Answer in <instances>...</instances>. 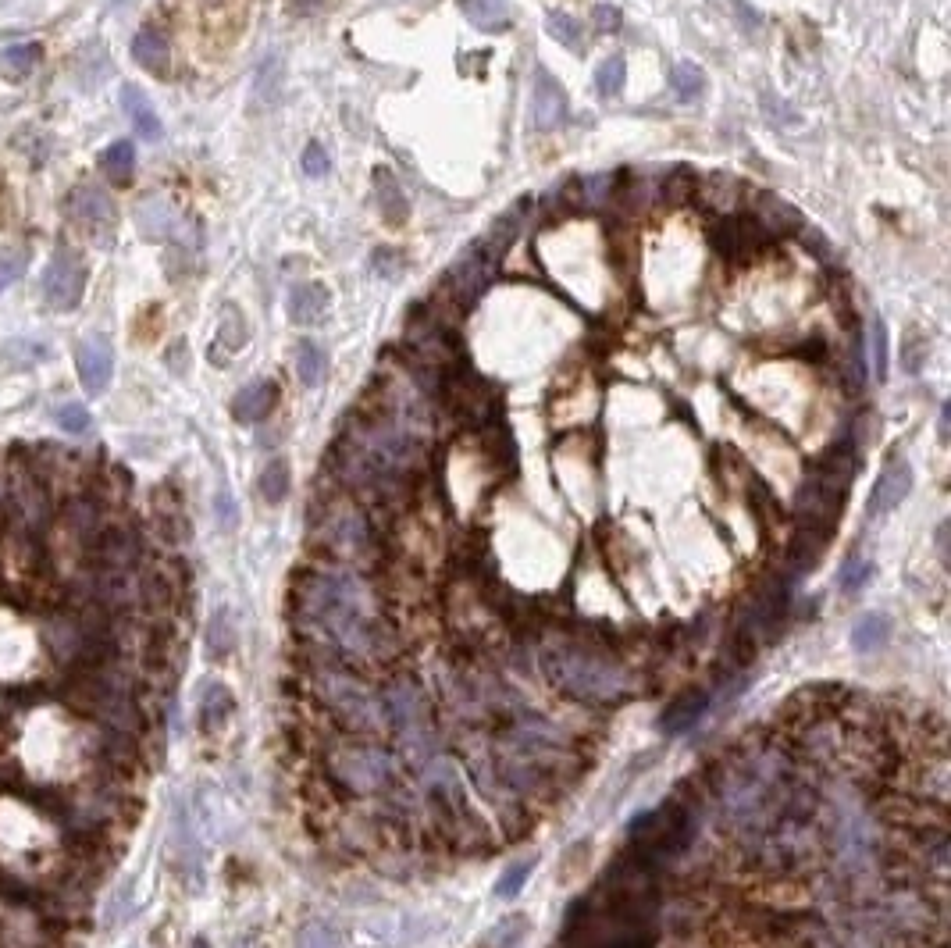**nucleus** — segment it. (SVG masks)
Wrapping results in <instances>:
<instances>
[{
  "mask_svg": "<svg viewBox=\"0 0 951 948\" xmlns=\"http://www.w3.org/2000/svg\"><path fill=\"white\" fill-rule=\"evenodd\" d=\"M289 606L300 635L328 660H371L389 638L364 578L342 567H314L296 574Z\"/></svg>",
  "mask_w": 951,
  "mask_h": 948,
  "instance_id": "obj_1",
  "label": "nucleus"
},
{
  "mask_svg": "<svg viewBox=\"0 0 951 948\" xmlns=\"http://www.w3.org/2000/svg\"><path fill=\"white\" fill-rule=\"evenodd\" d=\"M549 685L578 703H620L631 695V674L606 646L592 638H556L542 653Z\"/></svg>",
  "mask_w": 951,
  "mask_h": 948,
  "instance_id": "obj_2",
  "label": "nucleus"
},
{
  "mask_svg": "<svg viewBox=\"0 0 951 948\" xmlns=\"http://www.w3.org/2000/svg\"><path fill=\"white\" fill-rule=\"evenodd\" d=\"M317 695H321L325 710L339 720L342 728L360 731V735H371V731L385 728L382 699H378L371 688L360 685L353 674L325 667V674L317 678Z\"/></svg>",
  "mask_w": 951,
  "mask_h": 948,
  "instance_id": "obj_3",
  "label": "nucleus"
},
{
  "mask_svg": "<svg viewBox=\"0 0 951 948\" xmlns=\"http://www.w3.org/2000/svg\"><path fill=\"white\" fill-rule=\"evenodd\" d=\"M328 774L335 785H342L353 795H371L392 785L396 777V763L385 749L374 745H346L328 756Z\"/></svg>",
  "mask_w": 951,
  "mask_h": 948,
  "instance_id": "obj_4",
  "label": "nucleus"
},
{
  "mask_svg": "<svg viewBox=\"0 0 951 948\" xmlns=\"http://www.w3.org/2000/svg\"><path fill=\"white\" fill-rule=\"evenodd\" d=\"M65 214L75 229L97 246H107L118 232V207H114L111 193L97 182H79L72 186L65 200Z\"/></svg>",
  "mask_w": 951,
  "mask_h": 948,
  "instance_id": "obj_5",
  "label": "nucleus"
},
{
  "mask_svg": "<svg viewBox=\"0 0 951 948\" xmlns=\"http://www.w3.org/2000/svg\"><path fill=\"white\" fill-rule=\"evenodd\" d=\"M86 278H90L86 261L75 250L61 246L43 268V300L61 314L75 311L82 303V293H86Z\"/></svg>",
  "mask_w": 951,
  "mask_h": 948,
  "instance_id": "obj_6",
  "label": "nucleus"
},
{
  "mask_svg": "<svg viewBox=\"0 0 951 948\" xmlns=\"http://www.w3.org/2000/svg\"><path fill=\"white\" fill-rule=\"evenodd\" d=\"M499 257L503 254H499L496 246L488 243V239H481V243H474L471 250H464V257L446 271L442 289H446L460 307H467V303H474L481 293H485L488 278H492V271H496Z\"/></svg>",
  "mask_w": 951,
  "mask_h": 948,
  "instance_id": "obj_7",
  "label": "nucleus"
},
{
  "mask_svg": "<svg viewBox=\"0 0 951 948\" xmlns=\"http://www.w3.org/2000/svg\"><path fill=\"white\" fill-rule=\"evenodd\" d=\"M321 542L342 560H357L371 549V524L353 503H332L321 517Z\"/></svg>",
  "mask_w": 951,
  "mask_h": 948,
  "instance_id": "obj_8",
  "label": "nucleus"
},
{
  "mask_svg": "<svg viewBox=\"0 0 951 948\" xmlns=\"http://www.w3.org/2000/svg\"><path fill=\"white\" fill-rule=\"evenodd\" d=\"M709 239H713V250L720 257L741 261V257H752V250L763 246L770 236L752 218H720L713 225V232H709Z\"/></svg>",
  "mask_w": 951,
  "mask_h": 948,
  "instance_id": "obj_9",
  "label": "nucleus"
},
{
  "mask_svg": "<svg viewBox=\"0 0 951 948\" xmlns=\"http://www.w3.org/2000/svg\"><path fill=\"white\" fill-rule=\"evenodd\" d=\"M75 368H79V382L90 396H100L114 375V350L104 336H86L75 350Z\"/></svg>",
  "mask_w": 951,
  "mask_h": 948,
  "instance_id": "obj_10",
  "label": "nucleus"
},
{
  "mask_svg": "<svg viewBox=\"0 0 951 948\" xmlns=\"http://www.w3.org/2000/svg\"><path fill=\"white\" fill-rule=\"evenodd\" d=\"M909 489H912V467L905 464L902 457L887 460V467L880 471L877 485H873V492H870V507H866L870 510V517L891 514V510L909 496Z\"/></svg>",
  "mask_w": 951,
  "mask_h": 948,
  "instance_id": "obj_11",
  "label": "nucleus"
},
{
  "mask_svg": "<svg viewBox=\"0 0 951 948\" xmlns=\"http://www.w3.org/2000/svg\"><path fill=\"white\" fill-rule=\"evenodd\" d=\"M531 118L538 129H556L567 118V97H563L560 82L553 75L538 68L535 72V90H531Z\"/></svg>",
  "mask_w": 951,
  "mask_h": 948,
  "instance_id": "obj_12",
  "label": "nucleus"
},
{
  "mask_svg": "<svg viewBox=\"0 0 951 948\" xmlns=\"http://www.w3.org/2000/svg\"><path fill=\"white\" fill-rule=\"evenodd\" d=\"M136 229L150 243H164V239L182 232V214L168 204L164 197H150L136 207Z\"/></svg>",
  "mask_w": 951,
  "mask_h": 948,
  "instance_id": "obj_13",
  "label": "nucleus"
},
{
  "mask_svg": "<svg viewBox=\"0 0 951 948\" xmlns=\"http://www.w3.org/2000/svg\"><path fill=\"white\" fill-rule=\"evenodd\" d=\"M706 710H709V692L688 688V692H681L677 699H670V706L663 710V720H659V728L667 731V735H684V731H691L699 724Z\"/></svg>",
  "mask_w": 951,
  "mask_h": 948,
  "instance_id": "obj_14",
  "label": "nucleus"
},
{
  "mask_svg": "<svg viewBox=\"0 0 951 948\" xmlns=\"http://www.w3.org/2000/svg\"><path fill=\"white\" fill-rule=\"evenodd\" d=\"M122 111H125V118L132 122V129H136L139 139L157 143V139L164 136V125H161V118H157L150 97L139 90V86H132V82H125V86H122Z\"/></svg>",
  "mask_w": 951,
  "mask_h": 948,
  "instance_id": "obj_15",
  "label": "nucleus"
},
{
  "mask_svg": "<svg viewBox=\"0 0 951 948\" xmlns=\"http://www.w3.org/2000/svg\"><path fill=\"white\" fill-rule=\"evenodd\" d=\"M43 65V43L22 40L0 47V79L4 82H25L29 75H36V68Z\"/></svg>",
  "mask_w": 951,
  "mask_h": 948,
  "instance_id": "obj_16",
  "label": "nucleus"
},
{
  "mask_svg": "<svg viewBox=\"0 0 951 948\" xmlns=\"http://www.w3.org/2000/svg\"><path fill=\"white\" fill-rule=\"evenodd\" d=\"M278 403V385L275 382H250L246 389H239V396L232 400V414L243 425H257L275 410Z\"/></svg>",
  "mask_w": 951,
  "mask_h": 948,
  "instance_id": "obj_17",
  "label": "nucleus"
},
{
  "mask_svg": "<svg viewBox=\"0 0 951 948\" xmlns=\"http://www.w3.org/2000/svg\"><path fill=\"white\" fill-rule=\"evenodd\" d=\"M328 307H332V293L321 282H300L289 293V318L296 325H317L328 314Z\"/></svg>",
  "mask_w": 951,
  "mask_h": 948,
  "instance_id": "obj_18",
  "label": "nucleus"
},
{
  "mask_svg": "<svg viewBox=\"0 0 951 948\" xmlns=\"http://www.w3.org/2000/svg\"><path fill=\"white\" fill-rule=\"evenodd\" d=\"M752 221H756L766 236L791 232V229H798V225H802V218H798L795 207L784 204V200L773 197V193H759V197L752 200Z\"/></svg>",
  "mask_w": 951,
  "mask_h": 948,
  "instance_id": "obj_19",
  "label": "nucleus"
},
{
  "mask_svg": "<svg viewBox=\"0 0 951 948\" xmlns=\"http://www.w3.org/2000/svg\"><path fill=\"white\" fill-rule=\"evenodd\" d=\"M132 58H136V65L147 68V72L164 75L168 72V61H171L168 36H164L161 29H154V25L139 29V33L132 36Z\"/></svg>",
  "mask_w": 951,
  "mask_h": 948,
  "instance_id": "obj_20",
  "label": "nucleus"
},
{
  "mask_svg": "<svg viewBox=\"0 0 951 948\" xmlns=\"http://www.w3.org/2000/svg\"><path fill=\"white\" fill-rule=\"evenodd\" d=\"M232 713H236V695H232V688L221 685V681L204 685V692H200V724H204V731H218Z\"/></svg>",
  "mask_w": 951,
  "mask_h": 948,
  "instance_id": "obj_21",
  "label": "nucleus"
},
{
  "mask_svg": "<svg viewBox=\"0 0 951 948\" xmlns=\"http://www.w3.org/2000/svg\"><path fill=\"white\" fill-rule=\"evenodd\" d=\"M887 638H891V621H887V613H862L859 621L852 624V649L855 653H880V649L887 646Z\"/></svg>",
  "mask_w": 951,
  "mask_h": 948,
  "instance_id": "obj_22",
  "label": "nucleus"
},
{
  "mask_svg": "<svg viewBox=\"0 0 951 948\" xmlns=\"http://www.w3.org/2000/svg\"><path fill=\"white\" fill-rule=\"evenodd\" d=\"M232 653H236V621L228 606H218L207 621V656L214 663H225Z\"/></svg>",
  "mask_w": 951,
  "mask_h": 948,
  "instance_id": "obj_23",
  "label": "nucleus"
},
{
  "mask_svg": "<svg viewBox=\"0 0 951 948\" xmlns=\"http://www.w3.org/2000/svg\"><path fill=\"white\" fill-rule=\"evenodd\" d=\"M460 11L478 25L481 33H496L510 25V4L506 0H460Z\"/></svg>",
  "mask_w": 951,
  "mask_h": 948,
  "instance_id": "obj_24",
  "label": "nucleus"
},
{
  "mask_svg": "<svg viewBox=\"0 0 951 948\" xmlns=\"http://www.w3.org/2000/svg\"><path fill=\"white\" fill-rule=\"evenodd\" d=\"M528 934H531V920L521 913H513V916H503L474 948H521Z\"/></svg>",
  "mask_w": 951,
  "mask_h": 948,
  "instance_id": "obj_25",
  "label": "nucleus"
},
{
  "mask_svg": "<svg viewBox=\"0 0 951 948\" xmlns=\"http://www.w3.org/2000/svg\"><path fill=\"white\" fill-rule=\"evenodd\" d=\"M100 168H104V175L111 182L125 186V182L132 179V168H136V147H132V139H114L111 147L100 154Z\"/></svg>",
  "mask_w": 951,
  "mask_h": 948,
  "instance_id": "obj_26",
  "label": "nucleus"
},
{
  "mask_svg": "<svg viewBox=\"0 0 951 948\" xmlns=\"http://www.w3.org/2000/svg\"><path fill=\"white\" fill-rule=\"evenodd\" d=\"M374 186H378L382 214L392 221V225H403V221H407V197H403V189H399V182L392 179L389 168H378V172H374Z\"/></svg>",
  "mask_w": 951,
  "mask_h": 948,
  "instance_id": "obj_27",
  "label": "nucleus"
},
{
  "mask_svg": "<svg viewBox=\"0 0 951 948\" xmlns=\"http://www.w3.org/2000/svg\"><path fill=\"white\" fill-rule=\"evenodd\" d=\"M296 375L307 389L325 382V350L314 339H300V346H296Z\"/></svg>",
  "mask_w": 951,
  "mask_h": 948,
  "instance_id": "obj_28",
  "label": "nucleus"
},
{
  "mask_svg": "<svg viewBox=\"0 0 951 948\" xmlns=\"http://www.w3.org/2000/svg\"><path fill=\"white\" fill-rule=\"evenodd\" d=\"M695 189H699L695 172H691V168H674V172H667L659 193H663V200H667L670 207H677V204H688V200L695 197Z\"/></svg>",
  "mask_w": 951,
  "mask_h": 948,
  "instance_id": "obj_29",
  "label": "nucleus"
},
{
  "mask_svg": "<svg viewBox=\"0 0 951 948\" xmlns=\"http://www.w3.org/2000/svg\"><path fill=\"white\" fill-rule=\"evenodd\" d=\"M535 874V859H521V863H510V867L499 874V881H496V895L499 899H517L524 891V884H528V877Z\"/></svg>",
  "mask_w": 951,
  "mask_h": 948,
  "instance_id": "obj_30",
  "label": "nucleus"
},
{
  "mask_svg": "<svg viewBox=\"0 0 951 948\" xmlns=\"http://www.w3.org/2000/svg\"><path fill=\"white\" fill-rule=\"evenodd\" d=\"M289 464L285 460H271L268 467L261 471V496L268 499V503H282L285 496H289Z\"/></svg>",
  "mask_w": 951,
  "mask_h": 948,
  "instance_id": "obj_31",
  "label": "nucleus"
},
{
  "mask_svg": "<svg viewBox=\"0 0 951 948\" xmlns=\"http://www.w3.org/2000/svg\"><path fill=\"white\" fill-rule=\"evenodd\" d=\"M296 948H342V934L328 920H310L300 927Z\"/></svg>",
  "mask_w": 951,
  "mask_h": 948,
  "instance_id": "obj_32",
  "label": "nucleus"
},
{
  "mask_svg": "<svg viewBox=\"0 0 951 948\" xmlns=\"http://www.w3.org/2000/svg\"><path fill=\"white\" fill-rule=\"evenodd\" d=\"M624 79H627V61L620 58V54H610V58L599 65V72H595V86H599L602 97H617V93L624 90Z\"/></svg>",
  "mask_w": 951,
  "mask_h": 948,
  "instance_id": "obj_33",
  "label": "nucleus"
},
{
  "mask_svg": "<svg viewBox=\"0 0 951 948\" xmlns=\"http://www.w3.org/2000/svg\"><path fill=\"white\" fill-rule=\"evenodd\" d=\"M549 36L553 40H560L563 47H570V50H578L581 43H585V36H581V22L578 18H570L567 11H549Z\"/></svg>",
  "mask_w": 951,
  "mask_h": 948,
  "instance_id": "obj_34",
  "label": "nucleus"
},
{
  "mask_svg": "<svg viewBox=\"0 0 951 948\" xmlns=\"http://www.w3.org/2000/svg\"><path fill=\"white\" fill-rule=\"evenodd\" d=\"M43 357H47V346L29 343V339H11V343L0 350V360H4L8 368H29V364H36V360Z\"/></svg>",
  "mask_w": 951,
  "mask_h": 948,
  "instance_id": "obj_35",
  "label": "nucleus"
},
{
  "mask_svg": "<svg viewBox=\"0 0 951 948\" xmlns=\"http://www.w3.org/2000/svg\"><path fill=\"white\" fill-rule=\"evenodd\" d=\"M870 574H873V564L866 560V556H848L845 567H841V574H838V589L845 592V596H855V592L870 581Z\"/></svg>",
  "mask_w": 951,
  "mask_h": 948,
  "instance_id": "obj_36",
  "label": "nucleus"
},
{
  "mask_svg": "<svg viewBox=\"0 0 951 948\" xmlns=\"http://www.w3.org/2000/svg\"><path fill=\"white\" fill-rule=\"evenodd\" d=\"M670 82H674V93L681 100H695L702 93V82H706V75H702L699 65H691V61H681V65H674V75H670Z\"/></svg>",
  "mask_w": 951,
  "mask_h": 948,
  "instance_id": "obj_37",
  "label": "nucleus"
},
{
  "mask_svg": "<svg viewBox=\"0 0 951 948\" xmlns=\"http://www.w3.org/2000/svg\"><path fill=\"white\" fill-rule=\"evenodd\" d=\"M278 90H282V58H268L257 72V100L261 104H275Z\"/></svg>",
  "mask_w": 951,
  "mask_h": 948,
  "instance_id": "obj_38",
  "label": "nucleus"
},
{
  "mask_svg": "<svg viewBox=\"0 0 951 948\" xmlns=\"http://www.w3.org/2000/svg\"><path fill=\"white\" fill-rule=\"evenodd\" d=\"M25 264H29V254L18 250V246H4V250H0V293L8 286H15L18 278L25 275Z\"/></svg>",
  "mask_w": 951,
  "mask_h": 948,
  "instance_id": "obj_39",
  "label": "nucleus"
},
{
  "mask_svg": "<svg viewBox=\"0 0 951 948\" xmlns=\"http://www.w3.org/2000/svg\"><path fill=\"white\" fill-rule=\"evenodd\" d=\"M54 421L65 428L68 435H86V432H90V425H93L90 410L82 407V403H61V407H57V414H54Z\"/></svg>",
  "mask_w": 951,
  "mask_h": 948,
  "instance_id": "obj_40",
  "label": "nucleus"
},
{
  "mask_svg": "<svg viewBox=\"0 0 951 948\" xmlns=\"http://www.w3.org/2000/svg\"><path fill=\"white\" fill-rule=\"evenodd\" d=\"M218 343L228 346V353H236V350H243V346H246V325H243V318L236 314V307H228L225 321H221V328H218Z\"/></svg>",
  "mask_w": 951,
  "mask_h": 948,
  "instance_id": "obj_41",
  "label": "nucleus"
},
{
  "mask_svg": "<svg viewBox=\"0 0 951 948\" xmlns=\"http://www.w3.org/2000/svg\"><path fill=\"white\" fill-rule=\"evenodd\" d=\"M873 375H887V332L884 321H873Z\"/></svg>",
  "mask_w": 951,
  "mask_h": 948,
  "instance_id": "obj_42",
  "label": "nucleus"
},
{
  "mask_svg": "<svg viewBox=\"0 0 951 948\" xmlns=\"http://www.w3.org/2000/svg\"><path fill=\"white\" fill-rule=\"evenodd\" d=\"M303 172H307L310 179H321V175L328 172V154L321 143H310V147L303 150Z\"/></svg>",
  "mask_w": 951,
  "mask_h": 948,
  "instance_id": "obj_43",
  "label": "nucleus"
},
{
  "mask_svg": "<svg viewBox=\"0 0 951 948\" xmlns=\"http://www.w3.org/2000/svg\"><path fill=\"white\" fill-rule=\"evenodd\" d=\"M214 507H218V521H221V528H236L239 510H236V503H232V496H228L225 489L218 492V499H214Z\"/></svg>",
  "mask_w": 951,
  "mask_h": 948,
  "instance_id": "obj_44",
  "label": "nucleus"
},
{
  "mask_svg": "<svg viewBox=\"0 0 951 948\" xmlns=\"http://www.w3.org/2000/svg\"><path fill=\"white\" fill-rule=\"evenodd\" d=\"M595 22H599L602 33H617V29H620V11L610 8V4H599V8H595Z\"/></svg>",
  "mask_w": 951,
  "mask_h": 948,
  "instance_id": "obj_45",
  "label": "nucleus"
},
{
  "mask_svg": "<svg viewBox=\"0 0 951 948\" xmlns=\"http://www.w3.org/2000/svg\"><path fill=\"white\" fill-rule=\"evenodd\" d=\"M919 346H927V343H923L916 332H909V339H905V346H902L905 371H919Z\"/></svg>",
  "mask_w": 951,
  "mask_h": 948,
  "instance_id": "obj_46",
  "label": "nucleus"
},
{
  "mask_svg": "<svg viewBox=\"0 0 951 948\" xmlns=\"http://www.w3.org/2000/svg\"><path fill=\"white\" fill-rule=\"evenodd\" d=\"M374 268L385 271V275H396V261H392V250H378V257H374Z\"/></svg>",
  "mask_w": 951,
  "mask_h": 948,
  "instance_id": "obj_47",
  "label": "nucleus"
},
{
  "mask_svg": "<svg viewBox=\"0 0 951 948\" xmlns=\"http://www.w3.org/2000/svg\"><path fill=\"white\" fill-rule=\"evenodd\" d=\"M193 948H211V945H207L204 938H196V941H193Z\"/></svg>",
  "mask_w": 951,
  "mask_h": 948,
  "instance_id": "obj_48",
  "label": "nucleus"
}]
</instances>
